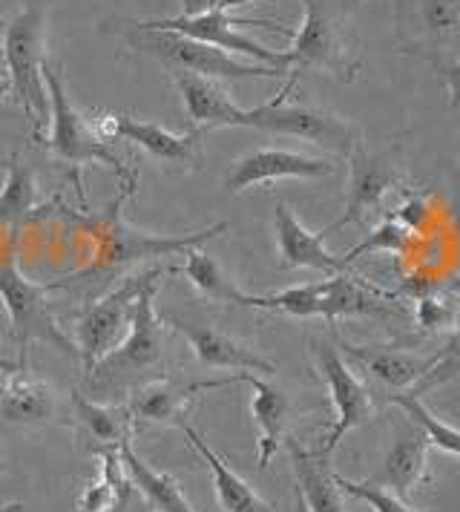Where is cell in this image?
Masks as SVG:
<instances>
[{"instance_id": "cell-38", "label": "cell", "mask_w": 460, "mask_h": 512, "mask_svg": "<svg viewBox=\"0 0 460 512\" xmlns=\"http://www.w3.org/2000/svg\"><path fill=\"white\" fill-rule=\"evenodd\" d=\"M435 294H443V280H437L432 274H409L403 277L400 288L391 291V300L397 297H409V300H423V297H435Z\"/></svg>"}, {"instance_id": "cell-29", "label": "cell", "mask_w": 460, "mask_h": 512, "mask_svg": "<svg viewBox=\"0 0 460 512\" xmlns=\"http://www.w3.org/2000/svg\"><path fill=\"white\" fill-rule=\"evenodd\" d=\"M187 262H184V277L190 280V285L207 297L213 303H230V305H242L245 303V291L236 288V282L228 280V274L219 268V262L210 254H205L202 248H193L187 251Z\"/></svg>"}, {"instance_id": "cell-6", "label": "cell", "mask_w": 460, "mask_h": 512, "mask_svg": "<svg viewBox=\"0 0 460 512\" xmlns=\"http://www.w3.org/2000/svg\"><path fill=\"white\" fill-rule=\"evenodd\" d=\"M127 41H130V47L153 55L159 64H164V70H187L205 75V78H216V81H248V78L291 75V70H282V67L239 61L236 55H230L225 49L210 47V44H202L196 38L167 32V29H138V26H133Z\"/></svg>"}, {"instance_id": "cell-5", "label": "cell", "mask_w": 460, "mask_h": 512, "mask_svg": "<svg viewBox=\"0 0 460 512\" xmlns=\"http://www.w3.org/2000/svg\"><path fill=\"white\" fill-rule=\"evenodd\" d=\"M49 291H52L49 282L26 280V274L15 259V251H9L6 259H0V300L9 314L12 337L18 343V360L23 366H26L29 343H49L52 349H58L72 360H81L75 340L58 326L52 314V303L46 300Z\"/></svg>"}, {"instance_id": "cell-23", "label": "cell", "mask_w": 460, "mask_h": 512, "mask_svg": "<svg viewBox=\"0 0 460 512\" xmlns=\"http://www.w3.org/2000/svg\"><path fill=\"white\" fill-rule=\"evenodd\" d=\"M288 458L308 512H348L345 489L337 484L328 455L320 449H305L299 441H288Z\"/></svg>"}, {"instance_id": "cell-1", "label": "cell", "mask_w": 460, "mask_h": 512, "mask_svg": "<svg viewBox=\"0 0 460 512\" xmlns=\"http://www.w3.org/2000/svg\"><path fill=\"white\" fill-rule=\"evenodd\" d=\"M130 196V193H124ZM124 196L115 202L113 208H107V213L101 216H92L84 222V233L92 239L95 251H92V262L72 274V277H64L58 282H49V288H67L75 280L81 277H95V274H104V271H115V268H127L133 262H141V259H156V256H173V254H187L193 248H202L205 242L216 239L219 233L228 231V222H216L210 228H202V231L193 233H176V236H161V233L150 231H138L130 222L121 219V202Z\"/></svg>"}, {"instance_id": "cell-47", "label": "cell", "mask_w": 460, "mask_h": 512, "mask_svg": "<svg viewBox=\"0 0 460 512\" xmlns=\"http://www.w3.org/2000/svg\"><path fill=\"white\" fill-rule=\"evenodd\" d=\"M0 64H3V61H0ZM6 93V78H3V75H0V95Z\"/></svg>"}, {"instance_id": "cell-40", "label": "cell", "mask_w": 460, "mask_h": 512, "mask_svg": "<svg viewBox=\"0 0 460 512\" xmlns=\"http://www.w3.org/2000/svg\"><path fill=\"white\" fill-rule=\"evenodd\" d=\"M432 67H435L446 84H449V95H452V104L460 107V61H449V58H432Z\"/></svg>"}, {"instance_id": "cell-21", "label": "cell", "mask_w": 460, "mask_h": 512, "mask_svg": "<svg viewBox=\"0 0 460 512\" xmlns=\"http://www.w3.org/2000/svg\"><path fill=\"white\" fill-rule=\"evenodd\" d=\"M58 418V392L26 366L0 386V426H46Z\"/></svg>"}, {"instance_id": "cell-9", "label": "cell", "mask_w": 460, "mask_h": 512, "mask_svg": "<svg viewBox=\"0 0 460 512\" xmlns=\"http://www.w3.org/2000/svg\"><path fill=\"white\" fill-rule=\"evenodd\" d=\"M161 277L164 274L144 285V291L138 294L136 305H133V320H130L127 337L90 372V380L98 389H113L115 392L124 377L147 372L161 360L164 326L156 314V294H159Z\"/></svg>"}, {"instance_id": "cell-45", "label": "cell", "mask_w": 460, "mask_h": 512, "mask_svg": "<svg viewBox=\"0 0 460 512\" xmlns=\"http://www.w3.org/2000/svg\"><path fill=\"white\" fill-rule=\"evenodd\" d=\"M294 507H297V512H308V504H305V498H302L299 487H294Z\"/></svg>"}, {"instance_id": "cell-35", "label": "cell", "mask_w": 460, "mask_h": 512, "mask_svg": "<svg viewBox=\"0 0 460 512\" xmlns=\"http://www.w3.org/2000/svg\"><path fill=\"white\" fill-rule=\"evenodd\" d=\"M417 18L432 35H449L460 26V0H414Z\"/></svg>"}, {"instance_id": "cell-28", "label": "cell", "mask_w": 460, "mask_h": 512, "mask_svg": "<svg viewBox=\"0 0 460 512\" xmlns=\"http://www.w3.org/2000/svg\"><path fill=\"white\" fill-rule=\"evenodd\" d=\"M38 179L35 170L29 164H23L18 156L6 159V182L0 190V222L9 225L12 231H18L23 219L29 216V210L38 205Z\"/></svg>"}, {"instance_id": "cell-22", "label": "cell", "mask_w": 460, "mask_h": 512, "mask_svg": "<svg viewBox=\"0 0 460 512\" xmlns=\"http://www.w3.org/2000/svg\"><path fill=\"white\" fill-rule=\"evenodd\" d=\"M337 346L348 357H354L374 380L386 383L389 389H406V392H412L435 363V354L423 357L417 351L397 349V346H351L345 340H337Z\"/></svg>"}, {"instance_id": "cell-2", "label": "cell", "mask_w": 460, "mask_h": 512, "mask_svg": "<svg viewBox=\"0 0 460 512\" xmlns=\"http://www.w3.org/2000/svg\"><path fill=\"white\" fill-rule=\"evenodd\" d=\"M44 84L49 93V136L46 150L52 159L67 167H87V164H104L124 182V187H136V173L124 164V159L104 141L81 110L72 104L67 93V81L55 61H44Z\"/></svg>"}, {"instance_id": "cell-43", "label": "cell", "mask_w": 460, "mask_h": 512, "mask_svg": "<svg viewBox=\"0 0 460 512\" xmlns=\"http://www.w3.org/2000/svg\"><path fill=\"white\" fill-rule=\"evenodd\" d=\"M18 369H23L21 360H9V357H6V354L0 351V372L12 374V372H18Z\"/></svg>"}, {"instance_id": "cell-12", "label": "cell", "mask_w": 460, "mask_h": 512, "mask_svg": "<svg viewBox=\"0 0 460 512\" xmlns=\"http://www.w3.org/2000/svg\"><path fill=\"white\" fill-rule=\"evenodd\" d=\"M92 130L101 136L104 141H130L141 147L147 156H153L156 162L170 164V167H182V170H199L205 156H202V139H205V130H196L190 127L187 133L176 136L170 133L167 127H161L156 121H144L136 116H110V113H101V118L95 116L92 121Z\"/></svg>"}, {"instance_id": "cell-24", "label": "cell", "mask_w": 460, "mask_h": 512, "mask_svg": "<svg viewBox=\"0 0 460 512\" xmlns=\"http://www.w3.org/2000/svg\"><path fill=\"white\" fill-rule=\"evenodd\" d=\"M179 429H182L187 443L202 455V461H205L207 469H210L213 487H216V498H219L222 512H276L274 504H268L265 498H259L256 489H253L242 475H236L228 466V461H225L222 455H216V452L207 446L205 438H202L187 420H184Z\"/></svg>"}, {"instance_id": "cell-33", "label": "cell", "mask_w": 460, "mask_h": 512, "mask_svg": "<svg viewBox=\"0 0 460 512\" xmlns=\"http://www.w3.org/2000/svg\"><path fill=\"white\" fill-rule=\"evenodd\" d=\"M455 380H460V328L452 334V340L437 351L432 369H429L426 377L414 386L412 395L423 397L426 392L440 389V386H446V383H455Z\"/></svg>"}, {"instance_id": "cell-31", "label": "cell", "mask_w": 460, "mask_h": 512, "mask_svg": "<svg viewBox=\"0 0 460 512\" xmlns=\"http://www.w3.org/2000/svg\"><path fill=\"white\" fill-rule=\"evenodd\" d=\"M389 403L400 406L406 412V418L412 420L414 426H420L426 432V438L432 446H440L443 452H452L460 458V429L443 423L429 412V406L423 403V397L412 395V392H403V395H389Z\"/></svg>"}, {"instance_id": "cell-25", "label": "cell", "mask_w": 460, "mask_h": 512, "mask_svg": "<svg viewBox=\"0 0 460 512\" xmlns=\"http://www.w3.org/2000/svg\"><path fill=\"white\" fill-rule=\"evenodd\" d=\"M118 452H121V466H124L130 484L141 492V498L147 501L150 512H199L184 498L182 484L170 472H159L144 458H138L133 441L121 443Z\"/></svg>"}, {"instance_id": "cell-15", "label": "cell", "mask_w": 460, "mask_h": 512, "mask_svg": "<svg viewBox=\"0 0 460 512\" xmlns=\"http://www.w3.org/2000/svg\"><path fill=\"white\" fill-rule=\"evenodd\" d=\"M164 323L176 328L182 334L184 340L190 343L193 354L199 357V363H205L210 369H233V372H259L265 377H271L276 372L274 360L262 357L259 351L233 340L230 334L219 331V328L199 326V323H190V320H182L176 314H167Z\"/></svg>"}, {"instance_id": "cell-42", "label": "cell", "mask_w": 460, "mask_h": 512, "mask_svg": "<svg viewBox=\"0 0 460 512\" xmlns=\"http://www.w3.org/2000/svg\"><path fill=\"white\" fill-rule=\"evenodd\" d=\"M449 219H452L455 228H460V182L458 187L452 190V199H449Z\"/></svg>"}, {"instance_id": "cell-48", "label": "cell", "mask_w": 460, "mask_h": 512, "mask_svg": "<svg viewBox=\"0 0 460 512\" xmlns=\"http://www.w3.org/2000/svg\"><path fill=\"white\" fill-rule=\"evenodd\" d=\"M0 167H3V170H6V159H0Z\"/></svg>"}, {"instance_id": "cell-20", "label": "cell", "mask_w": 460, "mask_h": 512, "mask_svg": "<svg viewBox=\"0 0 460 512\" xmlns=\"http://www.w3.org/2000/svg\"><path fill=\"white\" fill-rule=\"evenodd\" d=\"M170 78L176 90L182 95L184 113L190 127L196 130H210V127H239L242 121V107L233 104L230 93L216 81L196 72L170 70Z\"/></svg>"}, {"instance_id": "cell-50", "label": "cell", "mask_w": 460, "mask_h": 512, "mask_svg": "<svg viewBox=\"0 0 460 512\" xmlns=\"http://www.w3.org/2000/svg\"><path fill=\"white\" fill-rule=\"evenodd\" d=\"M0 61H3V58H0Z\"/></svg>"}, {"instance_id": "cell-37", "label": "cell", "mask_w": 460, "mask_h": 512, "mask_svg": "<svg viewBox=\"0 0 460 512\" xmlns=\"http://www.w3.org/2000/svg\"><path fill=\"white\" fill-rule=\"evenodd\" d=\"M414 317H417V326H423L426 331H440L455 323V308L443 303L435 294V297H423L414 303Z\"/></svg>"}, {"instance_id": "cell-44", "label": "cell", "mask_w": 460, "mask_h": 512, "mask_svg": "<svg viewBox=\"0 0 460 512\" xmlns=\"http://www.w3.org/2000/svg\"><path fill=\"white\" fill-rule=\"evenodd\" d=\"M443 291H446V294H455V297H460V277H452V280L443 282Z\"/></svg>"}, {"instance_id": "cell-26", "label": "cell", "mask_w": 460, "mask_h": 512, "mask_svg": "<svg viewBox=\"0 0 460 512\" xmlns=\"http://www.w3.org/2000/svg\"><path fill=\"white\" fill-rule=\"evenodd\" d=\"M383 300H391V291H380L371 282L334 274L322 282V320L337 323L343 317H368V314H389Z\"/></svg>"}, {"instance_id": "cell-11", "label": "cell", "mask_w": 460, "mask_h": 512, "mask_svg": "<svg viewBox=\"0 0 460 512\" xmlns=\"http://www.w3.org/2000/svg\"><path fill=\"white\" fill-rule=\"evenodd\" d=\"M311 357L317 363V372L322 374L325 386H328V395H331V406H334V423H331V432L325 435V443L320 446L322 455L331 458V452L343 443V438L363 426L374 412V403L368 389L360 383V377H354L351 366L343 360L340 349L334 343H325L320 337L311 340Z\"/></svg>"}, {"instance_id": "cell-7", "label": "cell", "mask_w": 460, "mask_h": 512, "mask_svg": "<svg viewBox=\"0 0 460 512\" xmlns=\"http://www.w3.org/2000/svg\"><path fill=\"white\" fill-rule=\"evenodd\" d=\"M288 90L282 87V93L276 95L274 101L259 104L251 110H242V121L239 127H251L259 133H271V136H291V139H302L308 144H317L322 150H331L337 156L348 159L351 150L360 144V130L345 121V118L334 116L320 107H308V104H288Z\"/></svg>"}, {"instance_id": "cell-16", "label": "cell", "mask_w": 460, "mask_h": 512, "mask_svg": "<svg viewBox=\"0 0 460 512\" xmlns=\"http://www.w3.org/2000/svg\"><path fill=\"white\" fill-rule=\"evenodd\" d=\"M274 236L282 268H308V271H320L328 277L348 271L340 256L328 254L322 231H308L285 202H276L274 208Z\"/></svg>"}, {"instance_id": "cell-10", "label": "cell", "mask_w": 460, "mask_h": 512, "mask_svg": "<svg viewBox=\"0 0 460 512\" xmlns=\"http://www.w3.org/2000/svg\"><path fill=\"white\" fill-rule=\"evenodd\" d=\"M159 274H164V271L153 268V271L127 277L124 282H118L110 294H104L98 303H92L78 317L72 340L78 346V357L84 363V372L90 374L124 340V328H130V320H133L136 297L144 291V285L156 280Z\"/></svg>"}, {"instance_id": "cell-3", "label": "cell", "mask_w": 460, "mask_h": 512, "mask_svg": "<svg viewBox=\"0 0 460 512\" xmlns=\"http://www.w3.org/2000/svg\"><path fill=\"white\" fill-rule=\"evenodd\" d=\"M44 32L46 3L26 0L21 12L6 24L3 32V67L12 84V98L21 110L35 121V139H41L44 127H49V93L44 84Z\"/></svg>"}, {"instance_id": "cell-34", "label": "cell", "mask_w": 460, "mask_h": 512, "mask_svg": "<svg viewBox=\"0 0 460 512\" xmlns=\"http://www.w3.org/2000/svg\"><path fill=\"white\" fill-rule=\"evenodd\" d=\"M334 475H337V484L345 489V495L366 501L374 512H417L412 510L403 498L391 495V492H386L383 487H377V484H371V481H351V478H345L340 472H334Z\"/></svg>"}, {"instance_id": "cell-27", "label": "cell", "mask_w": 460, "mask_h": 512, "mask_svg": "<svg viewBox=\"0 0 460 512\" xmlns=\"http://www.w3.org/2000/svg\"><path fill=\"white\" fill-rule=\"evenodd\" d=\"M69 403H72L75 426L95 443L92 452L121 446L124 441H133V423L136 420H133L127 406H107V403L90 400L81 392H72Z\"/></svg>"}, {"instance_id": "cell-13", "label": "cell", "mask_w": 460, "mask_h": 512, "mask_svg": "<svg viewBox=\"0 0 460 512\" xmlns=\"http://www.w3.org/2000/svg\"><path fill=\"white\" fill-rule=\"evenodd\" d=\"M348 187H345V208L337 222L322 228V236L343 231L348 225H366L371 216H383V202L394 187H400V173L389 162V156L366 150L363 141L348 156Z\"/></svg>"}, {"instance_id": "cell-19", "label": "cell", "mask_w": 460, "mask_h": 512, "mask_svg": "<svg viewBox=\"0 0 460 512\" xmlns=\"http://www.w3.org/2000/svg\"><path fill=\"white\" fill-rule=\"evenodd\" d=\"M239 383H248L253 389L251 415L256 429H259V452H256V466L268 469L279 446L285 441V429L294 412L291 397L285 395L279 386H274L268 377H259L253 372H236Z\"/></svg>"}, {"instance_id": "cell-32", "label": "cell", "mask_w": 460, "mask_h": 512, "mask_svg": "<svg viewBox=\"0 0 460 512\" xmlns=\"http://www.w3.org/2000/svg\"><path fill=\"white\" fill-rule=\"evenodd\" d=\"M414 242H417V236L412 231H406L400 222H394L391 216H383L380 219V225L374 228V231L368 233L363 242H357L348 254H343L345 268H351L360 256H368V254H409L414 248Z\"/></svg>"}, {"instance_id": "cell-49", "label": "cell", "mask_w": 460, "mask_h": 512, "mask_svg": "<svg viewBox=\"0 0 460 512\" xmlns=\"http://www.w3.org/2000/svg\"><path fill=\"white\" fill-rule=\"evenodd\" d=\"M0 472H3V461H0Z\"/></svg>"}, {"instance_id": "cell-36", "label": "cell", "mask_w": 460, "mask_h": 512, "mask_svg": "<svg viewBox=\"0 0 460 512\" xmlns=\"http://www.w3.org/2000/svg\"><path fill=\"white\" fill-rule=\"evenodd\" d=\"M389 216L394 222H400L406 231H412L414 236H420V233L426 231L429 219H432V205H429L426 193H420V190H406L400 208L391 210Z\"/></svg>"}, {"instance_id": "cell-39", "label": "cell", "mask_w": 460, "mask_h": 512, "mask_svg": "<svg viewBox=\"0 0 460 512\" xmlns=\"http://www.w3.org/2000/svg\"><path fill=\"white\" fill-rule=\"evenodd\" d=\"M127 475V472H124ZM110 512H150L147 507V501L141 498V492H138L133 484H130V478L121 484V492H118V501H115V507Z\"/></svg>"}, {"instance_id": "cell-17", "label": "cell", "mask_w": 460, "mask_h": 512, "mask_svg": "<svg viewBox=\"0 0 460 512\" xmlns=\"http://www.w3.org/2000/svg\"><path fill=\"white\" fill-rule=\"evenodd\" d=\"M230 383H239L236 374L225 380H205V383H176V380H153L138 386L136 392L127 400V409L133 420L144 423H170V426H182L190 412V403L202 392L210 389H222Z\"/></svg>"}, {"instance_id": "cell-14", "label": "cell", "mask_w": 460, "mask_h": 512, "mask_svg": "<svg viewBox=\"0 0 460 512\" xmlns=\"http://www.w3.org/2000/svg\"><path fill=\"white\" fill-rule=\"evenodd\" d=\"M337 164L331 159H314L279 147H262L251 150L239 159H233L225 170L222 185L228 193H245L256 185H268L276 179H322L334 176Z\"/></svg>"}, {"instance_id": "cell-4", "label": "cell", "mask_w": 460, "mask_h": 512, "mask_svg": "<svg viewBox=\"0 0 460 512\" xmlns=\"http://www.w3.org/2000/svg\"><path fill=\"white\" fill-rule=\"evenodd\" d=\"M302 9L305 18L294 32V47L288 49L294 58L288 81L297 84L302 72L317 70L340 84H351L363 70V61L351 55L340 0H302Z\"/></svg>"}, {"instance_id": "cell-18", "label": "cell", "mask_w": 460, "mask_h": 512, "mask_svg": "<svg viewBox=\"0 0 460 512\" xmlns=\"http://www.w3.org/2000/svg\"><path fill=\"white\" fill-rule=\"evenodd\" d=\"M429 446L432 443L426 438V432L412 423L406 432H400L394 438L389 452L380 461V469L368 481L406 501L414 489L426 481V475H429Z\"/></svg>"}, {"instance_id": "cell-8", "label": "cell", "mask_w": 460, "mask_h": 512, "mask_svg": "<svg viewBox=\"0 0 460 512\" xmlns=\"http://www.w3.org/2000/svg\"><path fill=\"white\" fill-rule=\"evenodd\" d=\"M138 29H167V32H179L187 38H196L202 44L219 47L230 55H245L256 64H268V67H282V70H294V58L291 52H276L271 47L256 44L248 38L242 29L259 26V29H274L279 35H291L288 29L276 26L268 18H239L230 9H213L205 15H176V18H156V21H136Z\"/></svg>"}, {"instance_id": "cell-46", "label": "cell", "mask_w": 460, "mask_h": 512, "mask_svg": "<svg viewBox=\"0 0 460 512\" xmlns=\"http://www.w3.org/2000/svg\"><path fill=\"white\" fill-rule=\"evenodd\" d=\"M0 512H26V507H23L21 501H12V504H3Z\"/></svg>"}, {"instance_id": "cell-41", "label": "cell", "mask_w": 460, "mask_h": 512, "mask_svg": "<svg viewBox=\"0 0 460 512\" xmlns=\"http://www.w3.org/2000/svg\"><path fill=\"white\" fill-rule=\"evenodd\" d=\"M248 0H182V15H205L213 9H233Z\"/></svg>"}, {"instance_id": "cell-30", "label": "cell", "mask_w": 460, "mask_h": 512, "mask_svg": "<svg viewBox=\"0 0 460 512\" xmlns=\"http://www.w3.org/2000/svg\"><path fill=\"white\" fill-rule=\"evenodd\" d=\"M245 308H262V311H282L291 317H322V282H308V285H297L279 294H268V297H256V294H245Z\"/></svg>"}]
</instances>
